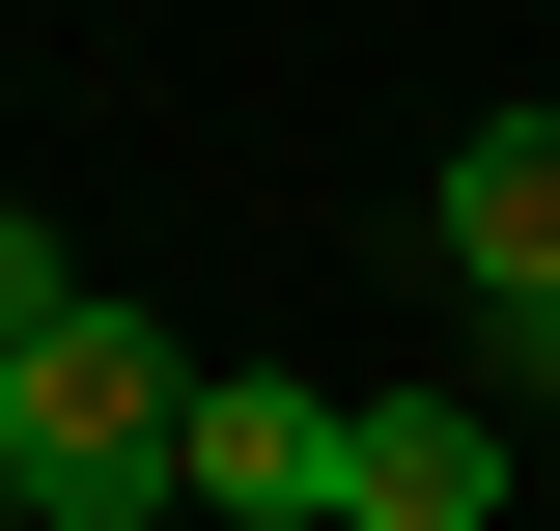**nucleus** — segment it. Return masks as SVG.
<instances>
[{
	"instance_id": "f257e3e1",
	"label": "nucleus",
	"mask_w": 560,
	"mask_h": 531,
	"mask_svg": "<svg viewBox=\"0 0 560 531\" xmlns=\"http://www.w3.org/2000/svg\"><path fill=\"white\" fill-rule=\"evenodd\" d=\"M168 420H197V364L140 308H57L28 364H0V475H28V531H168Z\"/></svg>"
},
{
	"instance_id": "f03ea898",
	"label": "nucleus",
	"mask_w": 560,
	"mask_h": 531,
	"mask_svg": "<svg viewBox=\"0 0 560 531\" xmlns=\"http://www.w3.org/2000/svg\"><path fill=\"white\" fill-rule=\"evenodd\" d=\"M168 504H224V531H337V392L197 364V420H168Z\"/></svg>"
},
{
	"instance_id": "7ed1b4c3",
	"label": "nucleus",
	"mask_w": 560,
	"mask_h": 531,
	"mask_svg": "<svg viewBox=\"0 0 560 531\" xmlns=\"http://www.w3.org/2000/svg\"><path fill=\"white\" fill-rule=\"evenodd\" d=\"M420 252L477 280V308H560V113H477L420 168Z\"/></svg>"
},
{
	"instance_id": "20e7f679",
	"label": "nucleus",
	"mask_w": 560,
	"mask_h": 531,
	"mask_svg": "<svg viewBox=\"0 0 560 531\" xmlns=\"http://www.w3.org/2000/svg\"><path fill=\"white\" fill-rule=\"evenodd\" d=\"M477 504H504L477 392H337V531H477Z\"/></svg>"
},
{
	"instance_id": "39448f33",
	"label": "nucleus",
	"mask_w": 560,
	"mask_h": 531,
	"mask_svg": "<svg viewBox=\"0 0 560 531\" xmlns=\"http://www.w3.org/2000/svg\"><path fill=\"white\" fill-rule=\"evenodd\" d=\"M57 308H84V280H57V224H0V364H28Z\"/></svg>"
},
{
	"instance_id": "423d86ee",
	"label": "nucleus",
	"mask_w": 560,
	"mask_h": 531,
	"mask_svg": "<svg viewBox=\"0 0 560 531\" xmlns=\"http://www.w3.org/2000/svg\"><path fill=\"white\" fill-rule=\"evenodd\" d=\"M504 392H560V308H504Z\"/></svg>"
},
{
	"instance_id": "0eeeda50",
	"label": "nucleus",
	"mask_w": 560,
	"mask_h": 531,
	"mask_svg": "<svg viewBox=\"0 0 560 531\" xmlns=\"http://www.w3.org/2000/svg\"><path fill=\"white\" fill-rule=\"evenodd\" d=\"M0 531H28V475H0Z\"/></svg>"
}]
</instances>
